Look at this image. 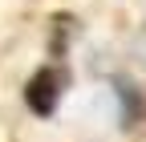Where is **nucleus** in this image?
<instances>
[{"mask_svg":"<svg viewBox=\"0 0 146 142\" xmlns=\"http://www.w3.org/2000/svg\"><path fill=\"white\" fill-rule=\"evenodd\" d=\"M61 90H65V73L53 69V65H45V69L33 73L29 90H25V102H29V110L36 118H49L53 110H57V102H61Z\"/></svg>","mask_w":146,"mask_h":142,"instance_id":"obj_1","label":"nucleus"}]
</instances>
